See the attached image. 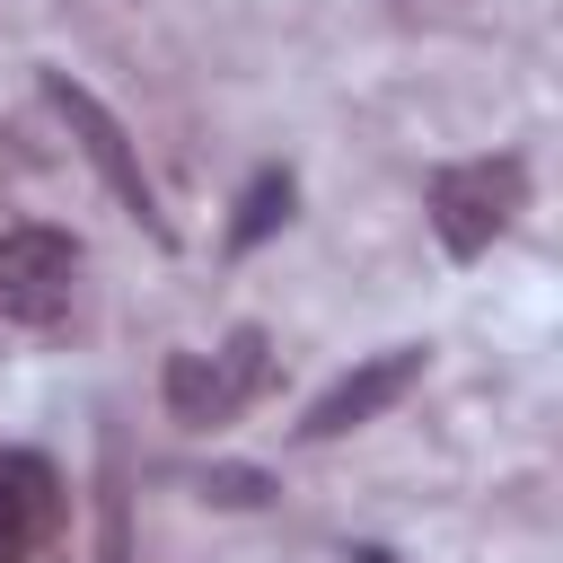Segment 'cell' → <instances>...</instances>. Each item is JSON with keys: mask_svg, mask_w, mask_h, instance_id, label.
<instances>
[{"mask_svg": "<svg viewBox=\"0 0 563 563\" xmlns=\"http://www.w3.org/2000/svg\"><path fill=\"white\" fill-rule=\"evenodd\" d=\"M528 202V176L519 158H466V167H440L431 176V229L449 255H484Z\"/></svg>", "mask_w": 563, "mask_h": 563, "instance_id": "6da1fadb", "label": "cell"}, {"mask_svg": "<svg viewBox=\"0 0 563 563\" xmlns=\"http://www.w3.org/2000/svg\"><path fill=\"white\" fill-rule=\"evenodd\" d=\"M70 290H79V246L62 229H44V220L0 229V317L62 325L70 317Z\"/></svg>", "mask_w": 563, "mask_h": 563, "instance_id": "7a4b0ae2", "label": "cell"}, {"mask_svg": "<svg viewBox=\"0 0 563 563\" xmlns=\"http://www.w3.org/2000/svg\"><path fill=\"white\" fill-rule=\"evenodd\" d=\"M264 387V334L255 325H238L229 334V352H176L167 361V405H176V422H229L246 396Z\"/></svg>", "mask_w": 563, "mask_h": 563, "instance_id": "3957f363", "label": "cell"}, {"mask_svg": "<svg viewBox=\"0 0 563 563\" xmlns=\"http://www.w3.org/2000/svg\"><path fill=\"white\" fill-rule=\"evenodd\" d=\"M44 97H53V114L79 132V150L97 158V176L114 185V202H123L132 220H150V229H158V194H150V176H141V158H132V141H123V123H114V114L70 79V70H44Z\"/></svg>", "mask_w": 563, "mask_h": 563, "instance_id": "277c9868", "label": "cell"}, {"mask_svg": "<svg viewBox=\"0 0 563 563\" xmlns=\"http://www.w3.org/2000/svg\"><path fill=\"white\" fill-rule=\"evenodd\" d=\"M422 378V343H396V352H369L361 369H343L317 405H308V422H299V440H343V431H361L369 413H387L405 387Z\"/></svg>", "mask_w": 563, "mask_h": 563, "instance_id": "5b68a950", "label": "cell"}, {"mask_svg": "<svg viewBox=\"0 0 563 563\" xmlns=\"http://www.w3.org/2000/svg\"><path fill=\"white\" fill-rule=\"evenodd\" d=\"M53 466L26 457V449H0V563H18L44 528H53Z\"/></svg>", "mask_w": 563, "mask_h": 563, "instance_id": "8992f818", "label": "cell"}, {"mask_svg": "<svg viewBox=\"0 0 563 563\" xmlns=\"http://www.w3.org/2000/svg\"><path fill=\"white\" fill-rule=\"evenodd\" d=\"M290 220V167H264L246 194H238V220H229V246H264L273 229Z\"/></svg>", "mask_w": 563, "mask_h": 563, "instance_id": "52a82bcc", "label": "cell"}, {"mask_svg": "<svg viewBox=\"0 0 563 563\" xmlns=\"http://www.w3.org/2000/svg\"><path fill=\"white\" fill-rule=\"evenodd\" d=\"M211 501H264V475H211Z\"/></svg>", "mask_w": 563, "mask_h": 563, "instance_id": "ba28073f", "label": "cell"}]
</instances>
